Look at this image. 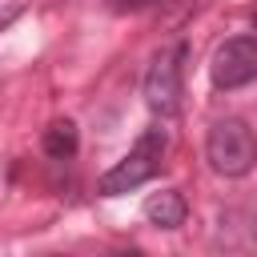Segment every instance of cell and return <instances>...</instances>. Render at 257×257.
Wrapping results in <instances>:
<instances>
[{
  "label": "cell",
  "instance_id": "6da1fadb",
  "mask_svg": "<svg viewBox=\"0 0 257 257\" xmlns=\"http://www.w3.org/2000/svg\"><path fill=\"white\" fill-rule=\"evenodd\" d=\"M165 149H169V133L161 128V124H153V128H145L141 137H137V145L100 177V193L104 197H120V193H133V189H141L157 169H161V161H165Z\"/></svg>",
  "mask_w": 257,
  "mask_h": 257
},
{
  "label": "cell",
  "instance_id": "7a4b0ae2",
  "mask_svg": "<svg viewBox=\"0 0 257 257\" xmlns=\"http://www.w3.org/2000/svg\"><path fill=\"white\" fill-rule=\"evenodd\" d=\"M205 157H209V169L213 173H221V177H245L253 169V161H257L253 128L241 116L213 120L209 124V137H205Z\"/></svg>",
  "mask_w": 257,
  "mask_h": 257
},
{
  "label": "cell",
  "instance_id": "3957f363",
  "mask_svg": "<svg viewBox=\"0 0 257 257\" xmlns=\"http://www.w3.org/2000/svg\"><path fill=\"white\" fill-rule=\"evenodd\" d=\"M185 40L157 52L149 72H145V104L161 116H173L181 108V64H185Z\"/></svg>",
  "mask_w": 257,
  "mask_h": 257
},
{
  "label": "cell",
  "instance_id": "277c9868",
  "mask_svg": "<svg viewBox=\"0 0 257 257\" xmlns=\"http://www.w3.org/2000/svg\"><path fill=\"white\" fill-rule=\"evenodd\" d=\"M209 76H213V88H221V92L245 88V84L257 76V40H253L249 32L229 36V40L213 52Z\"/></svg>",
  "mask_w": 257,
  "mask_h": 257
},
{
  "label": "cell",
  "instance_id": "5b68a950",
  "mask_svg": "<svg viewBox=\"0 0 257 257\" xmlns=\"http://www.w3.org/2000/svg\"><path fill=\"white\" fill-rule=\"evenodd\" d=\"M145 217H149L157 229H181L185 217H189V205H185V197H181L177 189H161V193H153V197L145 201Z\"/></svg>",
  "mask_w": 257,
  "mask_h": 257
},
{
  "label": "cell",
  "instance_id": "8992f818",
  "mask_svg": "<svg viewBox=\"0 0 257 257\" xmlns=\"http://www.w3.org/2000/svg\"><path fill=\"white\" fill-rule=\"evenodd\" d=\"M44 153L52 157V161H68L72 153H76V145H80V137H76V124L72 120H52L48 128H44Z\"/></svg>",
  "mask_w": 257,
  "mask_h": 257
},
{
  "label": "cell",
  "instance_id": "52a82bcc",
  "mask_svg": "<svg viewBox=\"0 0 257 257\" xmlns=\"http://www.w3.org/2000/svg\"><path fill=\"white\" fill-rule=\"evenodd\" d=\"M24 8H28V0H0V28H8Z\"/></svg>",
  "mask_w": 257,
  "mask_h": 257
},
{
  "label": "cell",
  "instance_id": "ba28073f",
  "mask_svg": "<svg viewBox=\"0 0 257 257\" xmlns=\"http://www.w3.org/2000/svg\"><path fill=\"white\" fill-rule=\"evenodd\" d=\"M149 4H157V0H112L116 12H137V8H149Z\"/></svg>",
  "mask_w": 257,
  "mask_h": 257
}]
</instances>
